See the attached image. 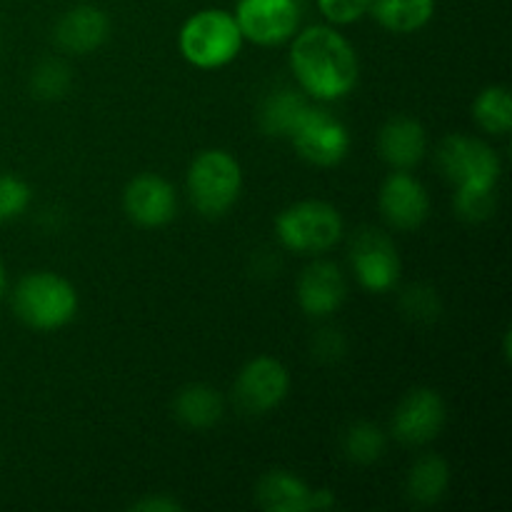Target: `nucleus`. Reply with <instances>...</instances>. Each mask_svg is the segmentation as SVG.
Segmentation results:
<instances>
[{"mask_svg": "<svg viewBox=\"0 0 512 512\" xmlns=\"http://www.w3.org/2000/svg\"><path fill=\"white\" fill-rule=\"evenodd\" d=\"M290 68L305 93L318 100L345 98L358 83V55L330 25H310L295 35Z\"/></svg>", "mask_w": 512, "mask_h": 512, "instance_id": "obj_1", "label": "nucleus"}, {"mask_svg": "<svg viewBox=\"0 0 512 512\" xmlns=\"http://www.w3.org/2000/svg\"><path fill=\"white\" fill-rule=\"evenodd\" d=\"M13 310L28 328L58 330L78 313V293L63 275L40 270L18 280Z\"/></svg>", "mask_w": 512, "mask_h": 512, "instance_id": "obj_2", "label": "nucleus"}, {"mask_svg": "<svg viewBox=\"0 0 512 512\" xmlns=\"http://www.w3.org/2000/svg\"><path fill=\"white\" fill-rule=\"evenodd\" d=\"M243 40L235 15L220 8H208L190 15L178 35L183 58L203 70L223 68L230 60L238 58Z\"/></svg>", "mask_w": 512, "mask_h": 512, "instance_id": "obj_3", "label": "nucleus"}, {"mask_svg": "<svg viewBox=\"0 0 512 512\" xmlns=\"http://www.w3.org/2000/svg\"><path fill=\"white\" fill-rule=\"evenodd\" d=\"M243 188V170L228 150H203L190 163L188 193L198 213L205 218H220L238 200Z\"/></svg>", "mask_w": 512, "mask_h": 512, "instance_id": "obj_4", "label": "nucleus"}, {"mask_svg": "<svg viewBox=\"0 0 512 512\" xmlns=\"http://www.w3.org/2000/svg\"><path fill=\"white\" fill-rule=\"evenodd\" d=\"M275 233H278L280 243L293 253H323V250L333 248L343 235V218L330 203L303 200L278 215Z\"/></svg>", "mask_w": 512, "mask_h": 512, "instance_id": "obj_5", "label": "nucleus"}, {"mask_svg": "<svg viewBox=\"0 0 512 512\" xmlns=\"http://www.w3.org/2000/svg\"><path fill=\"white\" fill-rule=\"evenodd\" d=\"M438 163L455 188H495L500 160L488 143L468 135H448L440 143Z\"/></svg>", "mask_w": 512, "mask_h": 512, "instance_id": "obj_6", "label": "nucleus"}, {"mask_svg": "<svg viewBox=\"0 0 512 512\" xmlns=\"http://www.w3.org/2000/svg\"><path fill=\"white\" fill-rule=\"evenodd\" d=\"M288 140H293L300 158L318 168H333L350 150L348 128L333 113L315 105H310Z\"/></svg>", "mask_w": 512, "mask_h": 512, "instance_id": "obj_7", "label": "nucleus"}, {"mask_svg": "<svg viewBox=\"0 0 512 512\" xmlns=\"http://www.w3.org/2000/svg\"><path fill=\"white\" fill-rule=\"evenodd\" d=\"M290 390V375L280 360L260 355L243 365L235 380V400L250 415H263L278 408Z\"/></svg>", "mask_w": 512, "mask_h": 512, "instance_id": "obj_8", "label": "nucleus"}, {"mask_svg": "<svg viewBox=\"0 0 512 512\" xmlns=\"http://www.w3.org/2000/svg\"><path fill=\"white\" fill-rule=\"evenodd\" d=\"M235 20L243 38L258 45H278L293 38L300 23L298 0H238Z\"/></svg>", "mask_w": 512, "mask_h": 512, "instance_id": "obj_9", "label": "nucleus"}, {"mask_svg": "<svg viewBox=\"0 0 512 512\" xmlns=\"http://www.w3.org/2000/svg\"><path fill=\"white\" fill-rule=\"evenodd\" d=\"M355 278L370 293H388L400 278V255L380 230H360L350 245Z\"/></svg>", "mask_w": 512, "mask_h": 512, "instance_id": "obj_10", "label": "nucleus"}, {"mask_svg": "<svg viewBox=\"0 0 512 512\" xmlns=\"http://www.w3.org/2000/svg\"><path fill=\"white\" fill-rule=\"evenodd\" d=\"M445 418H448V408L438 390L418 388L410 390L400 400L390 430H393V438L403 445H425L438 438Z\"/></svg>", "mask_w": 512, "mask_h": 512, "instance_id": "obj_11", "label": "nucleus"}, {"mask_svg": "<svg viewBox=\"0 0 512 512\" xmlns=\"http://www.w3.org/2000/svg\"><path fill=\"white\" fill-rule=\"evenodd\" d=\"M380 213L398 230L420 228L430 215L428 190L405 170L390 173L380 188Z\"/></svg>", "mask_w": 512, "mask_h": 512, "instance_id": "obj_12", "label": "nucleus"}, {"mask_svg": "<svg viewBox=\"0 0 512 512\" xmlns=\"http://www.w3.org/2000/svg\"><path fill=\"white\" fill-rule=\"evenodd\" d=\"M123 208L133 223L143 228H160L175 218L178 195L160 175H138L125 185Z\"/></svg>", "mask_w": 512, "mask_h": 512, "instance_id": "obj_13", "label": "nucleus"}, {"mask_svg": "<svg viewBox=\"0 0 512 512\" xmlns=\"http://www.w3.org/2000/svg\"><path fill=\"white\" fill-rule=\"evenodd\" d=\"M348 283L340 268L328 260L308 265L298 280V303L310 318H325L343 305Z\"/></svg>", "mask_w": 512, "mask_h": 512, "instance_id": "obj_14", "label": "nucleus"}, {"mask_svg": "<svg viewBox=\"0 0 512 512\" xmlns=\"http://www.w3.org/2000/svg\"><path fill=\"white\" fill-rule=\"evenodd\" d=\"M110 35V18L98 5H75L60 18L55 28V40L63 50L75 55H85L98 50Z\"/></svg>", "mask_w": 512, "mask_h": 512, "instance_id": "obj_15", "label": "nucleus"}, {"mask_svg": "<svg viewBox=\"0 0 512 512\" xmlns=\"http://www.w3.org/2000/svg\"><path fill=\"white\" fill-rule=\"evenodd\" d=\"M378 150L380 158L390 168L410 170L423 160L425 150H428V135H425V128L418 120L398 115V118H390L380 128Z\"/></svg>", "mask_w": 512, "mask_h": 512, "instance_id": "obj_16", "label": "nucleus"}, {"mask_svg": "<svg viewBox=\"0 0 512 512\" xmlns=\"http://www.w3.org/2000/svg\"><path fill=\"white\" fill-rule=\"evenodd\" d=\"M313 490L288 470H270L258 480L255 500L268 512H308L313 510Z\"/></svg>", "mask_w": 512, "mask_h": 512, "instance_id": "obj_17", "label": "nucleus"}, {"mask_svg": "<svg viewBox=\"0 0 512 512\" xmlns=\"http://www.w3.org/2000/svg\"><path fill=\"white\" fill-rule=\"evenodd\" d=\"M175 418L185 425V428L193 430H208L213 425H218V420L223 418V398L215 388L203 383L185 385L178 395H175Z\"/></svg>", "mask_w": 512, "mask_h": 512, "instance_id": "obj_18", "label": "nucleus"}, {"mask_svg": "<svg viewBox=\"0 0 512 512\" xmlns=\"http://www.w3.org/2000/svg\"><path fill=\"white\" fill-rule=\"evenodd\" d=\"M368 13L390 33H415L435 15V0H368Z\"/></svg>", "mask_w": 512, "mask_h": 512, "instance_id": "obj_19", "label": "nucleus"}, {"mask_svg": "<svg viewBox=\"0 0 512 512\" xmlns=\"http://www.w3.org/2000/svg\"><path fill=\"white\" fill-rule=\"evenodd\" d=\"M308 108V98H303L295 90H275L265 98L263 108H260V128L273 138H290L303 115L308 113Z\"/></svg>", "mask_w": 512, "mask_h": 512, "instance_id": "obj_20", "label": "nucleus"}, {"mask_svg": "<svg viewBox=\"0 0 512 512\" xmlns=\"http://www.w3.org/2000/svg\"><path fill=\"white\" fill-rule=\"evenodd\" d=\"M450 488V465L440 455H423L408 473V495L418 505H435Z\"/></svg>", "mask_w": 512, "mask_h": 512, "instance_id": "obj_21", "label": "nucleus"}, {"mask_svg": "<svg viewBox=\"0 0 512 512\" xmlns=\"http://www.w3.org/2000/svg\"><path fill=\"white\" fill-rule=\"evenodd\" d=\"M473 115L483 130L493 135H508L512 128V98L505 85H490L475 98Z\"/></svg>", "mask_w": 512, "mask_h": 512, "instance_id": "obj_22", "label": "nucleus"}, {"mask_svg": "<svg viewBox=\"0 0 512 512\" xmlns=\"http://www.w3.org/2000/svg\"><path fill=\"white\" fill-rule=\"evenodd\" d=\"M385 445H388V438H385L383 430L373 423H355L350 425L343 435L345 458L360 465H370L375 463V460L383 458Z\"/></svg>", "mask_w": 512, "mask_h": 512, "instance_id": "obj_23", "label": "nucleus"}, {"mask_svg": "<svg viewBox=\"0 0 512 512\" xmlns=\"http://www.w3.org/2000/svg\"><path fill=\"white\" fill-rule=\"evenodd\" d=\"M73 85V73L63 60H43L30 75V90L40 100H58Z\"/></svg>", "mask_w": 512, "mask_h": 512, "instance_id": "obj_24", "label": "nucleus"}, {"mask_svg": "<svg viewBox=\"0 0 512 512\" xmlns=\"http://www.w3.org/2000/svg\"><path fill=\"white\" fill-rule=\"evenodd\" d=\"M495 205V188H458L455 193V210L465 223H485L493 218Z\"/></svg>", "mask_w": 512, "mask_h": 512, "instance_id": "obj_25", "label": "nucleus"}, {"mask_svg": "<svg viewBox=\"0 0 512 512\" xmlns=\"http://www.w3.org/2000/svg\"><path fill=\"white\" fill-rule=\"evenodd\" d=\"M30 198V185L20 180L18 175L0 173V223L20 218L28 210Z\"/></svg>", "mask_w": 512, "mask_h": 512, "instance_id": "obj_26", "label": "nucleus"}, {"mask_svg": "<svg viewBox=\"0 0 512 512\" xmlns=\"http://www.w3.org/2000/svg\"><path fill=\"white\" fill-rule=\"evenodd\" d=\"M403 310L408 313V318L413 320H433L440 313V300L435 295L433 288H425V285H415L408 288L403 295Z\"/></svg>", "mask_w": 512, "mask_h": 512, "instance_id": "obj_27", "label": "nucleus"}, {"mask_svg": "<svg viewBox=\"0 0 512 512\" xmlns=\"http://www.w3.org/2000/svg\"><path fill=\"white\" fill-rule=\"evenodd\" d=\"M318 10L328 23L350 25L368 15V0H318Z\"/></svg>", "mask_w": 512, "mask_h": 512, "instance_id": "obj_28", "label": "nucleus"}, {"mask_svg": "<svg viewBox=\"0 0 512 512\" xmlns=\"http://www.w3.org/2000/svg\"><path fill=\"white\" fill-rule=\"evenodd\" d=\"M130 510L135 512H180L183 505L173 498H165V495H155V498H143L138 503L130 505Z\"/></svg>", "mask_w": 512, "mask_h": 512, "instance_id": "obj_29", "label": "nucleus"}, {"mask_svg": "<svg viewBox=\"0 0 512 512\" xmlns=\"http://www.w3.org/2000/svg\"><path fill=\"white\" fill-rule=\"evenodd\" d=\"M335 330H325V335H320L318 340H315V353L320 355V358H325V360H333V358H338L340 353H343L345 350V343L343 340H340L338 345L333 343L335 340Z\"/></svg>", "mask_w": 512, "mask_h": 512, "instance_id": "obj_30", "label": "nucleus"}, {"mask_svg": "<svg viewBox=\"0 0 512 512\" xmlns=\"http://www.w3.org/2000/svg\"><path fill=\"white\" fill-rule=\"evenodd\" d=\"M3 293H5V270L3 265H0V300H3Z\"/></svg>", "mask_w": 512, "mask_h": 512, "instance_id": "obj_31", "label": "nucleus"}]
</instances>
